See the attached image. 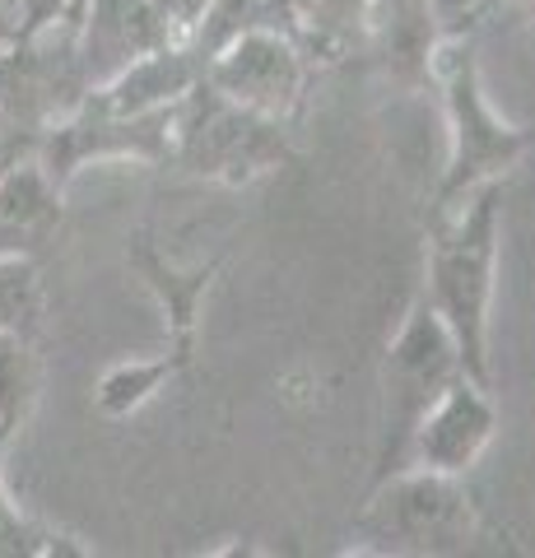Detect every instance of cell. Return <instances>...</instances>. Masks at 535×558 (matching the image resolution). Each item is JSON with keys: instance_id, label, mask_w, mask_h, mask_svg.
I'll use <instances>...</instances> for the list:
<instances>
[{"instance_id": "6da1fadb", "label": "cell", "mask_w": 535, "mask_h": 558, "mask_svg": "<svg viewBox=\"0 0 535 558\" xmlns=\"http://www.w3.org/2000/svg\"><path fill=\"white\" fill-rule=\"evenodd\" d=\"M498 233H503V182H485L457 209L428 215L424 299L442 317V326L452 330L461 368L475 381H489Z\"/></svg>"}, {"instance_id": "cb8c5ba5", "label": "cell", "mask_w": 535, "mask_h": 558, "mask_svg": "<svg viewBox=\"0 0 535 558\" xmlns=\"http://www.w3.org/2000/svg\"><path fill=\"white\" fill-rule=\"evenodd\" d=\"M434 14L442 33H461L479 14V0H434Z\"/></svg>"}, {"instance_id": "f1b7e54d", "label": "cell", "mask_w": 535, "mask_h": 558, "mask_svg": "<svg viewBox=\"0 0 535 558\" xmlns=\"http://www.w3.org/2000/svg\"><path fill=\"white\" fill-rule=\"evenodd\" d=\"M0 126H5V121H0Z\"/></svg>"}, {"instance_id": "83f0119b", "label": "cell", "mask_w": 535, "mask_h": 558, "mask_svg": "<svg viewBox=\"0 0 535 558\" xmlns=\"http://www.w3.org/2000/svg\"><path fill=\"white\" fill-rule=\"evenodd\" d=\"M10 14H14V0H10Z\"/></svg>"}, {"instance_id": "ac0fdd59", "label": "cell", "mask_w": 535, "mask_h": 558, "mask_svg": "<svg viewBox=\"0 0 535 558\" xmlns=\"http://www.w3.org/2000/svg\"><path fill=\"white\" fill-rule=\"evenodd\" d=\"M262 24H280L284 28V14H280V0H210L205 14L196 20V28L186 33V47L210 65L223 47H233L243 33L262 28Z\"/></svg>"}, {"instance_id": "d4e9b609", "label": "cell", "mask_w": 535, "mask_h": 558, "mask_svg": "<svg viewBox=\"0 0 535 558\" xmlns=\"http://www.w3.org/2000/svg\"><path fill=\"white\" fill-rule=\"evenodd\" d=\"M14 38V14H10V0H0V43Z\"/></svg>"}, {"instance_id": "9a60e30c", "label": "cell", "mask_w": 535, "mask_h": 558, "mask_svg": "<svg viewBox=\"0 0 535 558\" xmlns=\"http://www.w3.org/2000/svg\"><path fill=\"white\" fill-rule=\"evenodd\" d=\"M280 14L313 65L368 51V0H280Z\"/></svg>"}, {"instance_id": "484cf974", "label": "cell", "mask_w": 535, "mask_h": 558, "mask_svg": "<svg viewBox=\"0 0 535 558\" xmlns=\"http://www.w3.org/2000/svg\"><path fill=\"white\" fill-rule=\"evenodd\" d=\"M503 5H535V0H479V14H494ZM479 14H475V20H479Z\"/></svg>"}, {"instance_id": "30bf717a", "label": "cell", "mask_w": 535, "mask_h": 558, "mask_svg": "<svg viewBox=\"0 0 535 558\" xmlns=\"http://www.w3.org/2000/svg\"><path fill=\"white\" fill-rule=\"evenodd\" d=\"M172 38V28L163 24V14L154 0H84L75 47H80V70L89 80V89H102L108 80H117L131 61L149 57Z\"/></svg>"}, {"instance_id": "3957f363", "label": "cell", "mask_w": 535, "mask_h": 558, "mask_svg": "<svg viewBox=\"0 0 535 558\" xmlns=\"http://www.w3.org/2000/svg\"><path fill=\"white\" fill-rule=\"evenodd\" d=\"M354 535L364 539L358 554H471L485 539V517L461 475L405 465L368 488Z\"/></svg>"}, {"instance_id": "8fae6325", "label": "cell", "mask_w": 535, "mask_h": 558, "mask_svg": "<svg viewBox=\"0 0 535 558\" xmlns=\"http://www.w3.org/2000/svg\"><path fill=\"white\" fill-rule=\"evenodd\" d=\"M126 260H131V270L141 275V284L154 293L159 312H163L168 349H172V354H178L182 363H192L205 293H210V284L219 279V270H223V260H229V252H215L210 260H200V266L182 270V266H172V260H168L159 247H154V238H149V233H135V238H131V247H126Z\"/></svg>"}, {"instance_id": "7a4b0ae2", "label": "cell", "mask_w": 535, "mask_h": 558, "mask_svg": "<svg viewBox=\"0 0 535 558\" xmlns=\"http://www.w3.org/2000/svg\"><path fill=\"white\" fill-rule=\"evenodd\" d=\"M428 84L438 89L447 121V168L434 191V209H428V215H442V209H457L475 186L503 182L531 140L489 102L479 51L465 28L438 38L434 57H428Z\"/></svg>"}, {"instance_id": "277c9868", "label": "cell", "mask_w": 535, "mask_h": 558, "mask_svg": "<svg viewBox=\"0 0 535 558\" xmlns=\"http://www.w3.org/2000/svg\"><path fill=\"white\" fill-rule=\"evenodd\" d=\"M172 168L205 182L252 186L289 163L284 121L262 117L200 80L172 108Z\"/></svg>"}, {"instance_id": "44dd1931", "label": "cell", "mask_w": 535, "mask_h": 558, "mask_svg": "<svg viewBox=\"0 0 535 558\" xmlns=\"http://www.w3.org/2000/svg\"><path fill=\"white\" fill-rule=\"evenodd\" d=\"M84 0H14V38H33L42 28H80Z\"/></svg>"}, {"instance_id": "d6986e66", "label": "cell", "mask_w": 535, "mask_h": 558, "mask_svg": "<svg viewBox=\"0 0 535 558\" xmlns=\"http://www.w3.org/2000/svg\"><path fill=\"white\" fill-rule=\"evenodd\" d=\"M65 558V554H89L84 545H75V535H65L47 521L28 517L20 502L10 498L5 475H0V558Z\"/></svg>"}, {"instance_id": "4316f807", "label": "cell", "mask_w": 535, "mask_h": 558, "mask_svg": "<svg viewBox=\"0 0 535 558\" xmlns=\"http://www.w3.org/2000/svg\"><path fill=\"white\" fill-rule=\"evenodd\" d=\"M5 447H10V442H5V438H0V457H5Z\"/></svg>"}, {"instance_id": "e0dca14e", "label": "cell", "mask_w": 535, "mask_h": 558, "mask_svg": "<svg viewBox=\"0 0 535 558\" xmlns=\"http://www.w3.org/2000/svg\"><path fill=\"white\" fill-rule=\"evenodd\" d=\"M186 363L172 354H159V359H126V363H112L108 373L98 377L94 387V410L102 418H131L135 410H145L154 396H159L172 377H178Z\"/></svg>"}, {"instance_id": "4fadbf2b", "label": "cell", "mask_w": 535, "mask_h": 558, "mask_svg": "<svg viewBox=\"0 0 535 558\" xmlns=\"http://www.w3.org/2000/svg\"><path fill=\"white\" fill-rule=\"evenodd\" d=\"M200 80H205V61L186 43H168L159 51H149V57L131 61L122 75L108 80L102 89H89V98L98 102V108L122 112V117L163 112L182 94H192Z\"/></svg>"}, {"instance_id": "5b68a950", "label": "cell", "mask_w": 535, "mask_h": 558, "mask_svg": "<svg viewBox=\"0 0 535 558\" xmlns=\"http://www.w3.org/2000/svg\"><path fill=\"white\" fill-rule=\"evenodd\" d=\"M461 373L465 368H461L452 330L442 326V317L420 293L401 317V330H396V340L387 344V359H382V418H377L373 484H382L396 470H405L410 438H414V428H420V418L447 391V381Z\"/></svg>"}, {"instance_id": "9c48e42d", "label": "cell", "mask_w": 535, "mask_h": 558, "mask_svg": "<svg viewBox=\"0 0 535 558\" xmlns=\"http://www.w3.org/2000/svg\"><path fill=\"white\" fill-rule=\"evenodd\" d=\"M494 433H498V405L489 396V381H475L471 373H461L447 381V391L420 418L405 465H424V470H438V475L465 480L494 447Z\"/></svg>"}, {"instance_id": "ffe728a7", "label": "cell", "mask_w": 535, "mask_h": 558, "mask_svg": "<svg viewBox=\"0 0 535 558\" xmlns=\"http://www.w3.org/2000/svg\"><path fill=\"white\" fill-rule=\"evenodd\" d=\"M47 312L42 270L28 256H0V330H20V336H38Z\"/></svg>"}, {"instance_id": "7402d4cb", "label": "cell", "mask_w": 535, "mask_h": 558, "mask_svg": "<svg viewBox=\"0 0 535 558\" xmlns=\"http://www.w3.org/2000/svg\"><path fill=\"white\" fill-rule=\"evenodd\" d=\"M154 5H159V14H163V24L172 28V38H186V33L196 28V20L205 14V5H210V0H154Z\"/></svg>"}, {"instance_id": "52a82bcc", "label": "cell", "mask_w": 535, "mask_h": 558, "mask_svg": "<svg viewBox=\"0 0 535 558\" xmlns=\"http://www.w3.org/2000/svg\"><path fill=\"white\" fill-rule=\"evenodd\" d=\"M89 98L80 70L75 28H42L33 38L0 43V121L20 131H47Z\"/></svg>"}, {"instance_id": "603a6c76", "label": "cell", "mask_w": 535, "mask_h": 558, "mask_svg": "<svg viewBox=\"0 0 535 558\" xmlns=\"http://www.w3.org/2000/svg\"><path fill=\"white\" fill-rule=\"evenodd\" d=\"M38 149V131H20V126H0V172H10L20 159Z\"/></svg>"}, {"instance_id": "2e32d148", "label": "cell", "mask_w": 535, "mask_h": 558, "mask_svg": "<svg viewBox=\"0 0 535 558\" xmlns=\"http://www.w3.org/2000/svg\"><path fill=\"white\" fill-rule=\"evenodd\" d=\"M42 391V359L38 336H20V330H0V438L24 433L33 405Z\"/></svg>"}, {"instance_id": "7c38bea8", "label": "cell", "mask_w": 535, "mask_h": 558, "mask_svg": "<svg viewBox=\"0 0 535 558\" xmlns=\"http://www.w3.org/2000/svg\"><path fill=\"white\" fill-rule=\"evenodd\" d=\"M65 223V186L42 172V163L20 159L10 172H0V256L42 260Z\"/></svg>"}, {"instance_id": "ba28073f", "label": "cell", "mask_w": 535, "mask_h": 558, "mask_svg": "<svg viewBox=\"0 0 535 558\" xmlns=\"http://www.w3.org/2000/svg\"><path fill=\"white\" fill-rule=\"evenodd\" d=\"M205 80L219 94H229L243 108L289 121L303 112L307 102V80H313V57L299 47L289 28L280 24H262L243 33L233 47H223L219 57L205 65Z\"/></svg>"}, {"instance_id": "5bb4252c", "label": "cell", "mask_w": 535, "mask_h": 558, "mask_svg": "<svg viewBox=\"0 0 535 558\" xmlns=\"http://www.w3.org/2000/svg\"><path fill=\"white\" fill-rule=\"evenodd\" d=\"M438 38L434 0H368V57H382L401 84H428Z\"/></svg>"}, {"instance_id": "8992f818", "label": "cell", "mask_w": 535, "mask_h": 558, "mask_svg": "<svg viewBox=\"0 0 535 558\" xmlns=\"http://www.w3.org/2000/svg\"><path fill=\"white\" fill-rule=\"evenodd\" d=\"M178 108V102H172ZM172 108L163 112H108L94 98H84L71 117L51 121L47 131H38V149L33 159L42 163V172L57 186H71L80 168L89 163H168L172 159Z\"/></svg>"}]
</instances>
